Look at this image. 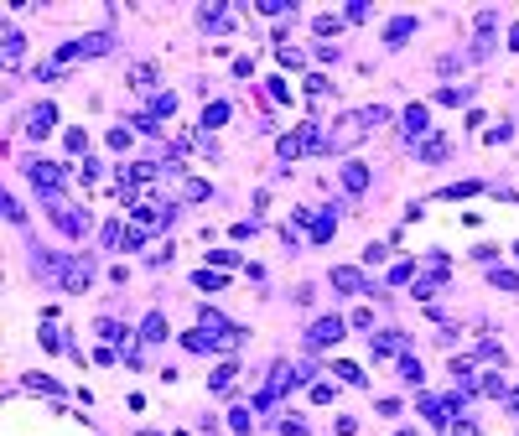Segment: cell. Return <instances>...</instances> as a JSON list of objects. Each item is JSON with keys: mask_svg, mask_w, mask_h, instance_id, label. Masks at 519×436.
Here are the masks:
<instances>
[{"mask_svg": "<svg viewBox=\"0 0 519 436\" xmlns=\"http://www.w3.org/2000/svg\"><path fill=\"white\" fill-rule=\"evenodd\" d=\"M488 281H494L498 291H519V275H514V271H494V275H488Z\"/></svg>", "mask_w": 519, "mask_h": 436, "instance_id": "1f68e13d", "label": "cell"}, {"mask_svg": "<svg viewBox=\"0 0 519 436\" xmlns=\"http://www.w3.org/2000/svg\"><path fill=\"white\" fill-rule=\"evenodd\" d=\"M509 411H514V415H519V389H514V395H509Z\"/></svg>", "mask_w": 519, "mask_h": 436, "instance_id": "7dc6e473", "label": "cell"}, {"mask_svg": "<svg viewBox=\"0 0 519 436\" xmlns=\"http://www.w3.org/2000/svg\"><path fill=\"white\" fill-rule=\"evenodd\" d=\"M411 348V338H405L400 328H384V332H374V354H405Z\"/></svg>", "mask_w": 519, "mask_h": 436, "instance_id": "30bf717a", "label": "cell"}, {"mask_svg": "<svg viewBox=\"0 0 519 436\" xmlns=\"http://www.w3.org/2000/svg\"><path fill=\"white\" fill-rule=\"evenodd\" d=\"M62 141H68V151H83V146H89V135H83V130H68Z\"/></svg>", "mask_w": 519, "mask_h": 436, "instance_id": "f6af8a7d", "label": "cell"}, {"mask_svg": "<svg viewBox=\"0 0 519 436\" xmlns=\"http://www.w3.org/2000/svg\"><path fill=\"white\" fill-rule=\"evenodd\" d=\"M130 146V130H109V151H125Z\"/></svg>", "mask_w": 519, "mask_h": 436, "instance_id": "ee69618b", "label": "cell"}, {"mask_svg": "<svg viewBox=\"0 0 519 436\" xmlns=\"http://www.w3.org/2000/svg\"><path fill=\"white\" fill-rule=\"evenodd\" d=\"M441 281H447V275H426V281H415V296H421V301H431Z\"/></svg>", "mask_w": 519, "mask_h": 436, "instance_id": "484cf974", "label": "cell"}, {"mask_svg": "<svg viewBox=\"0 0 519 436\" xmlns=\"http://www.w3.org/2000/svg\"><path fill=\"white\" fill-rule=\"evenodd\" d=\"M229 426H234V436H249V411L234 405V411H229Z\"/></svg>", "mask_w": 519, "mask_h": 436, "instance_id": "d6a6232c", "label": "cell"}, {"mask_svg": "<svg viewBox=\"0 0 519 436\" xmlns=\"http://www.w3.org/2000/svg\"><path fill=\"white\" fill-rule=\"evenodd\" d=\"M42 348H52V354L62 348V338H58V328H52V322H42Z\"/></svg>", "mask_w": 519, "mask_h": 436, "instance_id": "8d00e7d4", "label": "cell"}, {"mask_svg": "<svg viewBox=\"0 0 519 436\" xmlns=\"http://www.w3.org/2000/svg\"><path fill=\"white\" fill-rule=\"evenodd\" d=\"M26 177H32V187L47 192V203H58V192H62V166H52V161H26Z\"/></svg>", "mask_w": 519, "mask_h": 436, "instance_id": "3957f363", "label": "cell"}, {"mask_svg": "<svg viewBox=\"0 0 519 436\" xmlns=\"http://www.w3.org/2000/svg\"><path fill=\"white\" fill-rule=\"evenodd\" d=\"M224 119H229V104H208L203 109V130H218Z\"/></svg>", "mask_w": 519, "mask_h": 436, "instance_id": "7402d4cb", "label": "cell"}, {"mask_svg": "<svg viewBox=\"0 0 519 436\" xmlns=\"http://www.w3.org/2000/svg\"><path fill=\"white\" fill-rule=\"evenodd\" d=\"M26 389H36V395H52V400H62V385H52L47 374H26Z\"/></svg>", "mask_w": 519, "mask_h": 436, "instance_id": "e0dca14e", "label": "cell"}, {"mask_svg": "<svg viewBox=\"0 0 519 436\" xmlns=\"http://www.w3.org/2000/svg\"><path fill=\"white\" fill-rule=\"evenodd\" d=\"M332 32H343L338 16H317V36H332Z\"/></svg>", "mask_w": 519, "mask_h": 436, "instance_id": "f35d334b", "label": "cell"}, {"mask_svg": "<svg viewBox=\"0 0 519 436\" xmlns=\"http://www.w3.org/2000/svg\"><path fill=\"white\" fill-rule=\"evenodd\" d=\"M296 224H312V239H317V244H327L332 239V213H296Z\"/></svg>", "mask_w": 519, "mask_h": 436, "instance_id": "9c48e42d", "label": "cell"}, {"mask_svg": "<svg viewBox=\"0 0 519 436\" xmlns=\"http://www.w3.org/2000/svg\"><path fill=\"white\" fill-rule=\"evenodd\" d=\"M400 379L405 385H421V364H415V358H400Z\"/></svg>", "mask_w": 519, "mask_h": 436, "instance_id": "e575fe53", "label": "cell"}, {"mask_svg": "<svg viewBox=\"0 0 519 436\" xmlns=\"http://www.w3.org/2000/svg\"><path fill=\"white\" fill-rule=\"evenodd\" d=\"M478 389H488V395H504V379H498V374H483V379H478Z\"/></svg>", "mask_w": 519, "mask_h": 436, "instance_id": "b9f144b4", "label": "cell"}, {"mask_svg": "<svg viewBox=\"0 0 519 436\" xmlns=\"http://www.w3.org/2000/svg\"><path fill=\"white\" fill-rule=\"evenodd\" d=\"M338 338H343V322H338V317H317V322L307 328V343H312V348H332Z\"/></svg>", "mask_w": 519, "mask_h": 436, "instance_id": "8992f818", "label": "cell"}, {"mask_svg": "<svg viewBox=\"0 0 519 436\" xmlns=\"http://www.w3.org/2000/svg\"><path fill=\"white\" fill-rule=\"evenodd\" d=\"M415 405H421V415H426V421H437L441 431L462 415V395H421Z\"/></svg>", "mask_w": 519, "mask_h": 436, "instance_id": "7a4b0ae2", "label": "cell"}, {"mask_svg": "<svg viewBox=\"0 0 519 436\" xmlns=\"http://www.w3.org/2000/svg\"><path fill=\"white\" fill-rule=\"evenodd\" d=\"M343 187H348V192H364L369 187V166H343Z\"/></svg>", "mask_w": 519, "mask_h": 436, "instance_id": "9a60e30c", "label": "cell"}, {"mask_svg": "<svg viewBox=\"0 0 519 436\" xmlns=\"http://www.w3.org/2000/svg\"><path fill=\"white\" fill-rule=\"evenodd\" d=\"M468 99V89H437V104H462Z\"/></svg>", "mask_w": 519, "mask_h": 436, "instance_id": "74e56055", "label": "cell"}, {"mask_svg": "<svg viewBox=\"0 0 519 436\" xmlns=\"http://www.w3.org/2000/svg\"><path fill=\"white\" fill-rule=\"evenodd\" d=\"M52 224H58L62 234L78 239V234H89V213H83V208H68V203H52Z\"/></svg>", "mask_w": 519, "mask_h": 436, "instance_id": "277c9868", "label": "cell"}, {"mask_svg": "<svg viewBox=\"0 0 519 436\" xmlns=\"http://www.w3.org/2000/svg\"><path fill=\"white\" fill-rule=\"evenodd\" d=\"M332 286H338V291H348V296H354V291H374V286H369L354 265H338V271H332Z\"/></svg>", "mask_w": 519, "mask_h": 436, "instance_id": "8fae6325", "label": "cell"}, {"mask_svg": "<svg viewBox=\"0 0 519 436\" xmlns=\"http://www.w3.org/2000/svg\"><path fill=\"white\" fill-rule=\"evenodd\" d=\"M472 192H483V182H452L441 198H452V203H462V198H472Z\"/></svg>", "mask_w": 519, "mask_h": 436, "instance_id": "44dd1931", "label": "cell"}, {"mask_svg": "<svg viewBox=\"0 0 519 436\" xmlns=\"http://www.w3.org/2000/svg\"><path fill=\"white\" fill-rule=\"evenodd\" d=\"M141 338H146V343H161V338H166V317H156V312H151V317L141 322Z\"/></svg>", "mask_w": 519, "mask_h": 436, "instance_id": "ac0fdd59", "label": "cell"}, {"mask_svg": "<svg viewBox=\"0 0 519 436\" xmlns=\"http://www.w3.org/2000/svg\"><path fill=\"white\" fill-rule=\"evenodd\" d=\"M411 32H415L411 16H395V21L384 26V47H405V36H411Z\"/></svg>", "mask_w": 519, "mask_h": 436, "instance_id": "7c38bea8", "label": "cell"}, {"mask_svg": "<svg viewBox=\"0 0 519 436\" xmlns=\"http://www.w3.org/2000/svg\"><path fill=\"white\" fill-rule=\"evenodd\" d=\"M275 426H281L286 436H307V421H301V415H281Z\"/></svg>", "mask_w": 519, "mask_h": 436, "instance_id": "f546056e", "label": "cell"}, {"mask_svg": "<svg viewBox=\"0 0 519 436\" xmlns=\"http://www.w3.org/2000/svg\"><path fill=\"white\" fill-rule=\"evenodd\" d=\"M192 281H198L203 291H224V275H218V271H198Z\"/></svg>", "mask_w": 519, "mask_h": 436, "instance_id": "4316f807", "label": "cell"}, {"mask_svg": "<svg viewBox=\"0 0 519 436\" xmlns=\"http://www.w3.org/2000/svg\"><path fill=\"white\" fill-rule=\"evenodd\" d=\"M441 436H478V421H468V415H457V421L447 426Z\"/></svg>", "mask_w": 519, "mask_h": 436, "instance_id": "d4e9b609", "label": "cell"}, {"mask_svg": "<svg viewBox=\"0 0 519 436\" xmlns=\"http://www.w3.org/2000/svg\"><path fill=\"white\" fill-rule=\"evenodd\" d=\"M354 328H358V332H369V328H374V312L358 307V312H354Z\"/></svg>", "mask_w": 519, "mask_h": 436, "instance_id": "7bdbcfd3", "label": "cell"}, {"mask_svg": "<svg viewBox=\"0 0 519 436\" xmlns=\"http://www.w3.org/2000/svg\"><path fill=\"white\" fill-rule=\"evenodd\" d=\"M182 198H187V203H203V198H213V187L203 177H182Z\"/></svg>", "mask_w": 519, "mask_h": 436, "instance_id": "2e32d148", "label": "cell"}, {"mask_svg": "<svg viewBox=\"0 0 519 436\" xmlns=\"http://www.w3.org/2000/svg\"><path fill=\"white\" fill-rule=\"evenodd\" d=\"M395 436H415V431H411V426H405V431H395Z\"/></svg>", "mask_w": 519, "mask_h": 436, "instance_id": "c3c4849f", "label": "cell"}, {"mask_svg": "<svg viewBox=\"0 0 519 436\" xmlns=\"http://www.w3.org/2000/svg\"><path fill=\"white\" fill-rule=\"evenodd\" d=\"M478 358H488V364H504V348H498V343H483V348H478Z\"/></svg>", "mask_w": 519, "mask_h": 436, "instance_id": "60d3db41", "label": "cell"}, {"mask_svg": "<svg viewBox=\"0 0 519 436\" xmlns=\"http://www.w3.org/2000/svg\"><path fill=\"white\" fill-rule=\"evenodd\" d=\"M21 42H26L21 32H5V62H16V58H21Z\"/></svg>", "mask_w": 519, "mask_h": 436, "instance_id": "836d02e7", "label": "cell"}, {"mask_svg": "<svg viewBox=\"0 0 519 436\" xmlns=\"http://www.w3.org/2000/svg\"><path fill=\"white\" fill-rule=\"evenodd\" d=\"M141 244H146V229H141V224H130L125 239H119V249H141Z\"/></svg>", "mask_w": 519, "mask_h": 436, "instance_id": "f1b7e54d", "label": "cell"}, {"mask_svg": "<svg viewBox=\"0 0 519 436\" xmlns=\"http://www.w3.org/2000/svg\"><path fill=\"white\" fill-rule=\"evenodd\" d=\"M198 26H203V32H229V11H224V5H203Z\"/></svg>", "mask_w": 519, "mask_h": 436, "instance_id": "4fadbf2b", "label": "cell"}, {"mask_svg": "<svg viewBox=\"0 0 519 436\" xmlns=\"http://www.w3.org/2000/svg\"><path fill=\"white\" fill-rule=\"evenodd\" d=\"M411 275H415V265H411V260H400V265H395V271H389L384 281H389V286H405Z\"/></svg>", "mask_w": 519, "mask_h": 436, "instance_id": "83f0119b", "label": "cell"}, {"mask_svg": "<svg viewBox=\"0 0 519 436\" xmlns=\"http://www.w3.org/2000/svg\"><path fill=\"white\" fill-rule=\"evenodd\" d=\"M234 374H239V364L229 358V364H218V369H213V379H208V385H213V389H229V385H234Z\"/></svg>", "mask_w": 519, "mask_h": 436, "instance_id": "ffe728a7", "label": "cell"}, {"mask_svg": "<svg viewBox=\"0 0 519 436\" xmlns=\"http://www.w3.org/2000/svg\"><path fill=\"white\" fill-rule=\"evenodd\" d=\"M369 16H374V5H369V0H354V5H348V21H369Z\"/></svg>", "mask_w": 519, "mask_h": 436, "instance_id": "d590c367", "label": "cell"}, {"mask_svg": "<svg viewBox=\"0 0 519 436\" xmlns=\"http://www.w3.org/2000/svg\"><path fill=\"white\" fill-rule=\"evenodd\" d=\"M384 119V109L369 104V109H354V115H343L338 125L327 130V141H322V151H348V146H358V135H364L369 125H379Z\"/></svg>", "mask_w": 519, "mask_h": 436, "instance_id": "6da1fadb", "label": "cell"}, {"mask_svg": "<svg viewBox=\"0 0 519 436\" xmlns=\"http://www.w3.org/2000/svg\"><path fill=\"white\" fill-rule=\"evenodd\" d=\"M172 109H177V99H172V94H156V99H151V115H156V119H166Z\"/></svg>", "mask_w": 519, "mask_h": 436, "instance_id": "4dcf8cb0", "label": "cell"}, {"mask_svg": "<svg viewBox=\"0 0 519 436\" xmlns=\"http://www.w3.org/2000/svg\"><path fill=\"white\" fill-rule=\"evenodd\" d=\"M99 338H104V343H125V328L109 322V317H99Z\"/></svg>", "mask_w": 519, "mask_h": 436, "instance_id": "cb8c5ba5", "label": "cell"}, {"mask_svg": "<svg viewBox=\"0 0 519 436\" xmlns=\"http://www.w3.org/2000/svg\"><path fill=\"white\" fill-rule=\"evenodd\" d=\"M332 374H338L343 385H364V369L358 364H332Z\"/></svg>", "mask_w": 519, "mask_h": 436, "instance_id": "603a6c76", "label": "cell"}, {"mask_svg": "<svg viewBox=\"0 0 519 436\" xmlns=\"http://www.w3.org/2000/svg\"><path fill=\"white\" fill-rule=\"evenodd\" d=\"M447 151H452V146H447V135H426V141H421V151H415V156H421V161H441Z\"/></svg>", "mask_w": 519, "mask_h": 436, "instance_id": "5bb4252c", "label": "cell"}, {"mask_svg": "<svg viewBox=\"0 0 519 436\" xmlns=\"http://www.w3.org/2000/svg\"><path fill=\"white\" fill-rule=\"evenodd\" d=\"M260 11L265 16H291V5H286V0H260Z\"/></svg>", "mask_w": 519, "mask_h": 436, "instance_id": "ab89813d", "label": "cell"}, {"mask_svg": "<svg viewBox=\"0 0 519 436\" xmlns=\"http://www.w3.org/2000/svg\"><path fill=\"white\" fill-rule=\"evenodd\" d=\"M130 83H135V89H156V68L151 62H135V68H130Z\"/></svg>", "mask_w": 519, "mask_h": 436, "instance_id": "d6986e66", "label": "cell"}, {"mask_svg": "<svg viewBox=\"0 0 519 436\" xmlns=\"http://www.w3.org/2000/svg\"><path fill=\"white\" fill-rule=\"evenodd\" d=\"M509 47H519V21H514V32H509Z\"/></svg>", "mask_w": 519, "mask_h": 436, "instance_id": "bcb514c9", "label": "cell"}, {"mask_svg": "<svg viewBox=\"0 0 519 436\" xmlns=\"http://www.w3.org/2000/svg\"><path fill=\"white\" fill-rule=\"evenodd\" d=\"M52 119H58V109H52V104H32V115H26V135L42 141V135L52 130Z\"/></svg>", "mask_w": 519, "mask_h": 436, "instance_id": "52a82bcc", "label": "cell"}, {"mask_svg": "<svg viewBox=\"0 0 519 436\" xmlns=\"http://www.w3.org/2000/svg\"><path fill=\"white\" fill-rule=\"evenodd\" d=\"M89 275H94V260L89 255L62 260V286H68V291H89Z\"/></svg>", "mask_w": 519, "mask_h": 436, "instance_id": "5b68a950", "label": "cell"}, {"mask_svg": "<svg viewBox=\"0 0 519 436\" xmlns=\"http://www.w3.org/2000/svg\"><path fill=\"white\" fill-rule=\"evenodd\" d=\"M400 135H405V141H421V135H426V104H411L400 115Z\"/></svg>", "mask_w": 519, "mask_h": 436, "instance_id": "ba28073f", "label": "cell"}]
</instances>
